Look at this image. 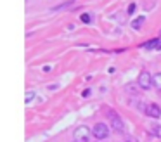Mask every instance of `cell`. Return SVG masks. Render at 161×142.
<instances>
[{
  "label": "cell",
  "instance_id": "7a4b0ae2",
  "mask_svg": "<svg viewBox=\"0 0 161 142\" xmlns=\"http://www.w3.org/2000/svg\"><path fill=\"white\" fill-rule=\"evenodd\" d=\"M90 128L82 125V127H78L75 130V140L76 142H88V137H90Z\"/></svg>",
  "mask_w": 161,
  "mask_h": 142
},
{
  "label": "cell",
  "instance_id": "5bb4252c",
  "mask_svg": "<svg viewBox=\"0 0 161 142\" xmlns=\"http://www.w3.org/2000/svg\"><path fill=\"white\" fill-rule=\"evenodd\" d=\"M97 142H101V140H97Z\"/></svg>",
  "mask_w": 161,
  "mask_h": 142
},
{
  "label": "cell",
  "instance_id": "7c38bea8",
  "mask_svg": "<svg viewBox=\"0 0 161 142\" xmlns=\"http://www.w3.org/2000/svg\"><path fill=\"white\" fill-rule=\"evenodd\" d=\"M151 130H153V134H158V135H159V127L153 125V127H151Z\"/></svg>",
  "mask_w": 161,
  "mask_h": 142
},
{
  "label": "cell",
  "instance_id": "ba28073f",
  "mask_svg": "<svg viewBox=\"0 0 161 142\" xmlns=\"http://www.w3.org/2000/svg\"><path fill=\"white\" fill-rule=\"evenodd\" d=\"M33 99H35V92H33V90H28V92H26V97H24V102L29 104Z\"/></svg>",
  "mask_w": 161,
  "mask_h": 142
},
{
  "label": "cell",
  "instance_id": "52a82bcc",
  "mask_svg": "<svg viewBox=\"0 0 161 142\" xmlns=\"http://www.w3.org/2000/svg\"><path fill=\"white\" fill-rule=\"evenodd\" d=\"M153 85L161 92V73H156V75L153 76Z\"/></svg>",
  "mask_w": 161,
  "mask_h": 142
},
{
  "label": "cell",
  "instance_id": "30bf717a",
  "mask_svg": "<svg viewBox=\"0 0 161 142\" xmlns=\"http://www.w3.org/2000/svg\"><path fill=\"white\" fill-rule=\"evenodd\" d=\"M80 19H82V23H85V24H90V23H92V16L90 14H82Z\"/></svg>",
  "mask_w": 161,
  "mask_h": 142
},
{
  "label": "cell",
  "instance_id": "9c48e42d",
  "mask_svg": "<svg viewBox=\"0 0 161 142\" xmlns=\"http://www.w3.org/2000/svg\"><path fill=\"white\" fill-rule=\"evenodd\" d=\"M70 5H75V2H73V0H70V2H64V4H59L57 7H54V11H59V9H66V7H70Z\"/></svg>",
  "mask_w": 161,
  "mask_h": 142
},
{
  "label": "cell",
  "instance_id": "8992f818",
  "mask_svg": "<svg viewBox=\"0 0 161 142\" xmlns=\"http://www.w3.org/2000/svg\"><path fill=\"white\" fill-rule=\"evenodd\" d=\"M144 21H146V17H144V16H139V17H135V19L132 21V28H133V29H139L140 26L144 24Z\"/></svg>",
  "mask_w": 161,
  "mask_h": 142
},
{
  "label": "cell",
  "instance_id": "6da1fadb",
  "mask_svg": "<svg viewBox=\"0 0 161 142\" xmlns=\"http://www.w3.org/2000/svg\"><path fill=\"white\" fill-rule=\"evenodd\" d=\"M92 135H94L97 140H104V139L109 137V128H107L106 123H97L95 127L92 128Z\"/></svg>",
  "mask_w": 161,
  "mask_h": 142
},
{
  "label": "cell",
  "instance_id": "277c9868",
  "mask_svg": "<svg viewBox=\"0 0 161 142\" xmlns=\"http://www.w3.org/2000/svg\"><path fill=\"white\" fill-rule=\"evenodd\" d=\"M146 114L149 116V118H159L161 116V107L158 106V104H154V102H151V104H147L146 106Z\"/></svg>",
  "mask_w": 161,
  "mask_h": 142
},
{
  "label": "cell",
  "instance_id": "5b68a950",
  "mask_svg": "<svg viewBox=\"0 0 161 142\" xmlns=\"http://www.w3.org/2000/svg\"><path fill=\"white\" fill-rule=\"evenodd\" d=\"M109 118H111V127H113V130H116V132H119V134H121V132H123V121H121V118H119L118 114H114L113 113L111 116H109Z\"/></svg>",
  "mask_w": 161,
  "mask_h": 142
},
{
  "label": "cell",
  "instance_id": "3957f363",
  "mask_svg": "<svg viewBox=\"0 0 161 142\" xmlns=\"http://www.w3.org/2000/svg\"><path fill=\"white\" fill-rule=\"evenodd\" d=\"M137 83H139L140 88H144V90H149L151 87H153V76L147 73V71H142L139 75V78H137Z\"/></svg>",
  "mask_w": 161,
  "mask_h": 142
},
{
  "label": "cell",
  "instance_id": "4fadbf2b",
  "mask_svg": "<svg viewBox=\"0 0 161 142\" xmlns=\"http://www.w3.org/2000/svg\"><path fill=\"white\" fill-rule=\"evenodd\" d=\"M87 95H90V88H88V90H83V97H87Z\"/></svg>",
  "mask_w": 161,
  "mask_h": 142
},
{
  "label": "cell",
  "instance_id": "8fae6325",
  "mask_svg": "<svg viewBox=\"0 0 161 142\" xmlns=\"http://www.w3.org/2000/svg\"><path fill=\"white\" fill-rule=\"evenodd\" d=\"M135 9H137V5H135V4H130V5H128V9H126V12H128V16H132L133 12H135Z\"/></svg>",
  "mask_w": 161,
  "mask_h": 142
}]
</instances>
